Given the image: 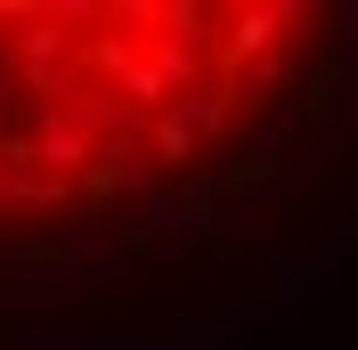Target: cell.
<instances>
[{"label":"cell","mask_w":358,"mask_h":350,"mask_svg":"<svg viewBox=\"0 0 358 350\" xmlns=\"http://www.w3.org/2000/svg\"><path fill=\"white\" fill-rule=\"evenodd\" d=\"M317 41L301 0H0V228L212 172L301 90Z\"/></svg>","instance_id":"6da1fadb"}]
</instances>
